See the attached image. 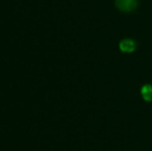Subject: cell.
I'll return each mask as SVG.
<instances>
[{
	"mask_svg": "<svg viewBox=\"0 0 152 151\" xmlns=\"http://www.w3.org/2000/svg\"><path fill=\"white\" fill-rule=\"evenodd\" d=\"M119 48L124 53H132L136 50V42L132 39H129V38H125V39L120 42Z\"/></svg>",
	"mask_w": 152,
	"mask_h": 151,
	"instance_id": "obj_2",
	"label": "cell"
},
{
	"mask_svg": "<svg viewBox=\"0 0 152 151\" xmlns=\"http://www.w3.org/2000/svg\"><path fill=\"white\" fill-rule=\"evenodd\" d=\"M115 3L119 10L123 12H130L137 8L139 0H115Z\"/></svg>",
	"mask_w": 152,
	"mask_h": 151,
	"instance_id": "obj_1",
	"label": "cell"
},
{
	"mask_svg": "<svg viewBox=\"0 0 152 151\" xmlns=\"http://www.w3.org/2000/svg\"><path fill=\"white\" fill-rule=\"evenodd\" d=\"M143 98L146 101H152V85H144L141 89Z\"/></svg>",
	"mask_w": 152,
	"mask_h": 151,
	"instance_id": "obj_3",
	"label": "cell"
}]
</instances>
